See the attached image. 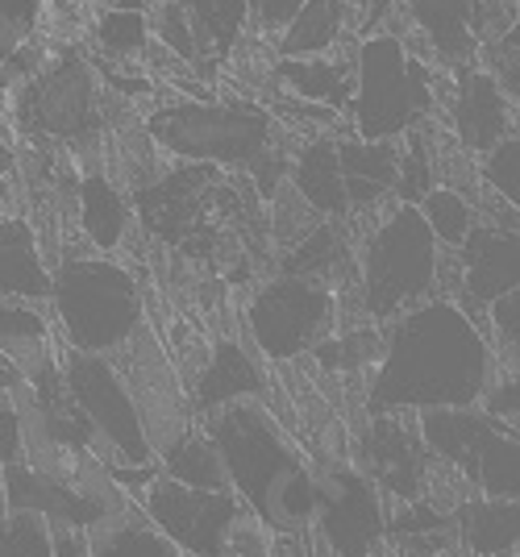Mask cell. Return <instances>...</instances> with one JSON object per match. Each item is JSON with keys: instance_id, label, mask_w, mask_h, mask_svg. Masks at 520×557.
<instances>
[{"instance_id": "1", "label": "cell", "mask_w": 520, "mask_h": 557, "mask_svg": "<svg viewBox=\"0 0 520 557\" xmlns=\"http://www.w3.org/2000/svg\"><path fill=\"white\" fill-rule=\"evenodd\" d=\"M496 383V349L471 312L449 296L421 304L383 333L367 408L371 417H425L479 408Z\"/></svg>"}, {"instance_id": "2", "label": "cell", "mask_w": 520, "mask_h": 557, "mask_svg": "<svg viewBox=\"0 0 520 557\" xmlns=\"http://www.w3.org/2000/svg\"><path fill=\"white\" fill-rule=\"evenodd\" d=\"M200 429L221 449L234 495L271 533H317V466L300 458V449L287 442L280 420L271 417L262 399H242L213 417H200Z\"/></svg>"}, {"instance_id": "3", "label": "cell", "mask_w": 520, "mask_h": 557, "mask_svg": "<svg viewBox=\"0 0 520 557\" xmlns=\"http://www.w3.org/2000/svg\"><path fill=\"white\" fill-rule=\"evenodd\" d=\"M50 308L63 346L96 358H113L143 333L138 278L109 255H67L54 267Z\"/></svg>"}, {"instance_id": "4", "label": "cell", "mask_w": 520, "mask_h": 557, "mask_svg": "<svg viewBox=\"0 0 520 557\" xmlns=\"http://www.w3.org/2000/svg\"><path fill=\"white\" fill-rule=\"evenodd\" d=\"M146 138L179 163L255 166L275 150V121L250 100L175 96L146 116Z\"/></svg>"}, {"instance_id": "5", "label": "cell", "mask_w": 520, "mask_h": 557, "mask_svg": "<svg viewBox=\"0 0 520 557\" xmlns=\"http://www.w3.org/2000/svg\"><path fill=\"white\" fill-rule=\"evenodd\" d=\"M358 278L367 317L383 325L429 304L442 278V242L429 230L421 205H396L367 233L358 255Z\"/></svg>"}, {"instance_id": "6", "label": "cell", "mask_w": 520, "mask_h": 557, "mask_svg": "<svg viewBox=\"0 0 520 557\" xmlns=\"http://www.w3.org/2000/svg\"><path fill=\"white\" fill-rule=\"evenodd\" d=\"M433 113V71L396 34L362 38L355 50L350 125L362 141H400Z\"/></svg>"}, {"instance_id": "7", "label": "cell", "mask_w": 520, "mask_h": 557, "mask_svg": "<svg viewBox=\"0 0 520 557\" xmlns=\"http://www.w3.org/2000/svg\"><path fill=\"white\" fill-rule=\"evenodd\" d=\"M421 437L471 495L520 499V429L483 408H446L417 417Z\"/></svg>"}, {"instance_id": "8", "label": "cell", "mask_w": 520, "mask_h": 557, "mask_svg": "<svg viewBox=\"0 0 520 557\" xmlns=\"http://www.w3.org/2000/svg\"><path fill=\"white\" fill-rule=\"evenodd\" d=\"M13 121L29 138L50 141H88L104 125L100 88L92 63L79 50H59L29 75L22 92L13 96Z\"/></svg>"}, {"instance_id": "9", "label": "cell", "mask_w": 520, "mask_h": 557, "mask_svg": "<svg viewBox=\"0 0 520 557\" xmlns=\"http://www.w3.org/2000/svg\"><path fill=\"white\" fill-rule=\"evenodd\" d=\"M317 541L330 557H375L387 545L392 504L355 462L317 466Z\"/></svg>"}, {"instance_id": "10", "label": "cell", "mask_w": 520, "mask_h": 557, "mask_svg": "<svg viewBox=\"0 0 520 557\" xmlns=\"http://www.w3.org/2000/svg\"><path fill=\"white\" fill-rule=\"evenodd\" d=\"M246 325H250L255 346L275 362L317 354L321 342H330L333 287L321 278L275 275L246 304Z\"/></svg>"}, {"instance_id": "11", "label": "cell", "mask_w": 520, "mask_h": 557, "mask_svg": "<svg viewBox=\"0 0 520 557\" xmlns=\"http://www.w3.org/2000/svg\"><path fill=\"white\" fill-rule=\"evenodd\" d=\"M59 367L67 379V392L84 408V417L92 420L100 442L117 454L121 466H154V449L146 442L143 412L134 404V395L125 387L113 358H96V354H79V349H59Z\"/></svg>"}, {"instance_id": "12", "label": "cell", "mask_w": 520, "mask_h": 557, "mask_svg": "<svg viewBox=\"0 0 520 557\" xmlns=\"http://www.w3.org/2000/svg\"><path fill=\"white\" fill-rule=\"evenodd\" d=\"M134 504L184 557H225L230 529L246 511L234 491H196L166 474H159Z\"/></svg>"}, {"instance_id": "13", "label": "cell", "mask_w": 520, "mask_h": 557, "mask_svg": "<svg viewBox=\"0 0 520 557\" xmlns=\"http://www.w3.org/2000/svg\"><path fill=\"white\" fill-rule=\"evenodd\" d=\"M246 22V0H163L154 13V34L179 63L209 75L234 54Z\"/></svg>"}, {"instance_id": "14", "label": "cell", "mask_w": 520, "mask_h": 557, "mask_svg": "<svg viewBox=\"0 0 520 557\" xmlns=\"http://www.w3.org/2000/svg\"><path fill=\"white\" fill-rule=\"evenodd\" d=\"M358 466L375 479L387 504H417L425 499L437 458L421 437L417 417H371L358 442Z\"/></svg>"}, {"instance_id": "15", "label": "cell", "mask_w": 520, "mask_h": 557, "mask_svg": "<svg viewBox=\"0 0 520 557\" xmlns=\"http://www.w3.org/2000/svg\"><path fill=\"white\" fill-rule=\"evenodd\" d=\"M121 379H125V387H129L138 412H143L146 442H150L154 458H159L163 449H171L196 424L191 395H184L179 374L171 371L166 354L146 329L134 337V346H129V374H121Z\"/></svg>"}, {"instance_id": "16", "label": "cell", "mask_w": 520, "mask_h": 557, "mask_svg": "<svg viewBox=\"0 0 520 557\" xmlns=\"http://www.w3.org/2000/svg\"><path fill=\"white\" fill-rule=\"evenodd\" d=\"M458 267H462V308H483L492 312L499 300L520 292V212H499L487 225H474L467 246L458 250Z\"/></svg>"}, {"instance_id": "17", "label": "cell", "mask_w": 520, "mask_h": 557, "mask_svg": "<svg viewBox=\"0 0 520 557\" xmlns=\"http://www.w3.org/2000/svg\"><path fill=\"white\" fill-rule=\"evenodd\" d=\"M216 191H221L216 166L184 163L175 171H163L154 184L138 187V216L154 237L188 242L209 225Z\"/></svg>"}, {"instance_id": "18", "label": "cell", "mask_w": 520, "mask_h": 557, "mask_svg": "<svg viewBox=\"0 0 520 557\" xmlns=\"http://www.w3.org/2000/svg\"><path fill=\"white\" fill-rule=\"evenodd\" d=\"M0 504L4 511H29V516H42L54 529H100L109 516L134 508V504H104L88 495L75 483H59L34 466H13L0 474Z\"/></svg>"}, {"instance_id": "19", "label": "cell", "mask_w": 520, "mask_h": 557, "mask_svg": "<svg viewBox=\"0 0 520 557\" xmlns=\"http://www.w3.org/2000/svg\"><path fill=\"white\" fill-rule=\"evenodd\" d=\"M454 134L467 150H479L483 159L512 138V109L508 96L496 84V75L479 67H458L454 79Z\"/></svg>"}, {"instance_id": "20", "label": "cell", "mask_w": 520, "mask_h": 557, "mask_svg": "<svg viewBox=\"0 0 520 557\" xmlns=\"http://www.w3.org/2000/svg\"><path fill=\"white\" fill-rule=\"evenodd\" d=\"M54 292V271L42 258L38 233L22 212H0V300L42 304Z\"/></svg>"}, {"instance_id": "21", "label": "cell", "mask_w": 520, "mask_h": 557, "mask_svg": "<svg viewBox=\"0 0 520 557\" xmlns=\"http://www.w3.org/2000/svg\"><path fill=\"white\" fill-rule=\"evenodd\" d=\"M454 536L462 557H517L520 554V499L467 495L454 508Z\"/></svg>"}, {"instance_id": "22", "label": "cell", "mask_w": 520, "mask_h": 557, "mask_svg": "<svg viewBox=\"0 0 520 557\" xmlns=\"http://www.w3.org/2000/svg\"><path fill=\"white\" fill-rule=\"evenodd\" d=\"M262 392H267V383H262L259 362L225 337L213 346V358L205 362V371L191 387V412H196V420L213 417V412L242 404V399H262Z\"/></svg>"}, {"instance_id": "23", "label": "cell", "mask_w": 520, "mask_h": 557, "mask_svg": "<svg viewBox=\"0 0 520 557\" xmlns=\"http://www.w3.org/2000/svg\"><path fill=\"white\" fill-rule=\"evenodd\" d=\"M342 154V175L350 191V209H375L383 196H396L400 184V141H362L346 138L337 141Z\"/></svg>"}, {"instance_id": "24", "label": "cell", "mask_w": 520, "mask_h": 557, "mask_svg": "<svg viewBox=\"0 0 520 557\" xmlns=\"http://www.w3.org/2000/svg\"><path fill=\"white\" fill-rule=\"evenodd\" d=\"M47 17V0H0V100L22 92L29 75L42 67V54L34 50L38 25Z\"/></svg>"}, {"instance_id": "25", "label": "cell", "mask_w": 520, "mask_h": 557, "mask_svg": "<svg viewBox=\"0 0 520 557\" xmlns=\"http://www.w3.org/2000/svg\"><path fill=\"white\" fill-rule=\"evenodd\" d=\"M292 187L305 200V209L342 221L350 212V191L342 175V154L333 138H312L292 163Z\"/></svg>"}, {"instance_id": "26", "label": "cell", "mask_w": 520, "mask_h": 557, "mask_svg": "<svg viewBox=\"0 0 520 557\" xmlns=\"http://www.w3.org/2000/svg\"><path fill=\"white\" fill-rule=\"evenodd\" d=\"M412 22L425 29L429 47L437 50V59L462 63L479 47V17L483 4L479 0H404Z\"/></svg>"}, {"instance_id": "27", "label": "cell", "mask_w": 520, "mask_h": 557, "mask_svg": "<svg viewBox=\"0 0 520 557\" xmlns=\"http://www.w3.org/2000/svg\"><path fill=\"white\" fill-rule=\"evenodd\" d=\"M75 212H79V230L92 242L100 255L121 250L125 233H129V200L104 171H84L75 180Z\"/></svg>"}, {"instance_id": "28", "label": "cell", "mask_w": 520, "mask_h": 557, "mask_svg": "<svg viewBox=\"0 0 520 557\" xmlns=\"http://www.w3.org/2000/svg\"><path fill=\"white\" fill-rule=\"evenodd\" d=\"M275 79L300 104H325L330 113H342V109L350 113V104H355V71L330 63V59H280Z\"/></svg>"}, {"instance_id": "29", "label": "cell", "mask_w": 520, "mask_h": 557, "mask_svg": "<svg viewBox=\"0 0 520 557\" xmlns=\"http://www.w3.org/2000/svg\"><path fill=\"white\" fill-rule=\"evenodd\" d=\"M159 466H163L166 479L184 483V487L196 491H234L230 487V470H225V458L216 442L200 429V420L191 424L179 442L159 454Z\"/></svg>"}, {"instance_id": "30", "label": "cell", "mask_w": 520, "mask_h": 557, "mask_svg": "<svg viewBox=\"0 0 520 557\" xmlns=\"http://www.w3.org/2000/svg\"><path fill=\"white\" fill-rule=\"evenodd\" d=\"M346 29V0H308L280 34V59H325Z\"/></svg>"}, {"instance_id": "31", "label": "cell", "mask_w": 520, "mask_h": 557, "mask_svg": "<svg viewBox=\"0 0 520 557\" xmlns=\"http://www.w3.org/2000/svg\"><path fill=\"white\" fill-rule=\"evenodd\" d=\"M92 557H184V554L134 504V508L109 516L100 529H92Z\"/></svg>"}, {"instance_id": "32", "label": "cell", "mask_w": 520, "mask_h": 557, "mask_svg": "<svg viewBox=\"0 0 520 557\" xmlns=\"http://www.w3.org/2000/svg\"><path fill=\"white\" fill-rule=\"evenodd\" d=\"M0 349H4L22 371H29V367L50 349L47 317H42L34 304L0 300Z\"/></svg>"}, {"instance_id": "33", "label": "cell", "mask_w": 520, "mask_h": 557, "mask_svg": "<svg viewBox=\"0 0 520 557\" xmlns=\"http://www.w3.org/2000/svg\"><path fill=\"white\" fill-rule=\"evenodd\" d=\"M421 212H425L433 237L442 242V250H454V255L467 246L471 230L479 225L471 200L462 191H454V187H433L425 200H421Z\"/></svg>"}, {"instance_id": "34", "label": "cell", "mask_w": 520, "mask_h": 557, "mask_svg": "<svg viewBox=\"0 0 520 557\" xmlns=\"http://www.w3.org/2000/svg\"><path fill=\"white\" fill-rule=\"evenodd\" d=\"M92 38L96 47L104 50V54H113V59H134V54H143L146 42H150V17H146L143 9H104L92 25Z\"/></svg>"}, {"instance_id": "35", "label": "cell", "mask_w": 520, "mask_h": 557, "mask_svg": "<svg viewBox=\"0 0 520 557\" xmlns=\"http://www.w3.org/2000/svg\"><path fill=\"white\" fill-rule=\"evenodd\" d=\"M0 557H54L50 524L29 511H0Z\"/></svg>"}, {"instance_id": "36", "label": "cell", "mask_w": 520, "mask_h": 557, "mask_svg": "<svg viewBox=\"0 0 520 557\" xmlns=\"http://www.w3.org/2000/svg\"><path fill=\"white\" fill-rule=\"evenodd\" d=\"M337 262H346V246H342V237L337 230H317V233H305V242L284 258V275H305V278H321L333 275V267Z\"/></svg>"}, {"instance_id": "37", "label": "cell", "mask_w": 520, "mask_h": 557, "mask_svg": "<svg viewBox=\"0 0 520 557\" xmlns=\"http://www.w3.org/2000/svg\"><path fill=\"white\" fill-rule=\"evenodd\" d=\"M433 159H429L425 138L408 134V146L400 154V184H396V205H421L433 191Z\"/></svg>"}, {"instance_id": "38", "label": "cell", "mask_w": 520, "mask_h": 557, "mask_svg": "<svg viewBox=\"0 0 520 557\" xmlns=\"http://www.w3.org/2000/svg\"><path fill=\"white\" fill-rule=\"evenodd\" d=\"M483 184L492 187L508 209L520 212V138H508L483 159Z\"/></svg>"}, {"instance_id": "39", "label": "cell", "mask_w": 520, "mask_h": 557, "mask_svg": "<svg viewBox=\"0 0 520 557\" xmlns=\"http://www.w3.org/2000/svg\"><path fill=\"white\" fill-rule=\"evenodd\" d=\"M22 392L0 395V474L25 462V417H22Z\"/></svg>"}, {"instance_id": "40", "label": "cell", "mask_w": 520, "mask_h": 557, "mask_svg": "<svg viewBox=\"0 0 520 557\" xmlns=\"http://www.w3.org/2000/svg\"><path fill=\"white\" fill-rule=\"evenodd\" d=\"M483 412H492V417L508 420V424H520V367L508 374H496V383H492V392L483 395V404H479Z\"/></svg>"}, {"instance_id": "41", "label": "cell", "mask_w": 520, "mask_h": 557, "mask_svg": "<svg viewBox=\"0 0 520 557\" xmlns=\"http://www.w3.org/2000/svg\"><path fill=\"white\" fill-rule=\"evenodd\" d=\"M246 4H250V17H255L262 29H280V34H284L308 0H246Z\"/></svg>"}, {"instance_id": "42", "label": "cell", "mask_w": 520, "mask_h": 557, "mask_svg": "<svg viewBox=\"0 0 520 557\" xmlns=\"http://www.w3.org/2000/svg\"><path fill=\"white\" fill-rule=\"evenodd\" d=\"M487 321L492 329L499 333V342L508 349H520V292L517 296H508V300H499L492 312H487Z\"/></svg>"}, {"instance_id": "43", "label": "cell", "mask_w": 520, "mask_h": 557, "mask_svg": "<svg viewBox=\"0 0 520 557\" xmlns=\"http://www.w3.org/2000/svg\"><path fill=\"white\" fill-rule=\"evenodd\" d=\"M275 557H330L321 549L317 536H280L275 541Z\"/></svg>"}, {"instance_id": "44", "label": "cell", "mask_w": 520, "mask_h": 557, "mask_svg": "<svg viewBox=\"0 0 520 557\" xmlns=\"http://www.w3.org/2000/svg\"><path fill=\"white\" fill-rule=\"evenodd\" d=\"M396 0H367V22H362V38H375V25L392 13Z\"/></svg>"}, {"instance_id": "45", "label": "cell", "mask_w": 520, "mask_h": 557, "mask_svg": "<svg viewBox=\"0 0 520 557\" xmlns=\"http://www.w3.org/2000/svg\"><path fill=\"white\" fill-rule=\"evenodd\" d=\"M17 166V154H13V146H9V138L0 134V180H9V171Z\"/></svg>"}, {"instance_id": "46", "label": "cell", "mask_w": 520, "mask_h": 557, "mask_svg": "<svg viewBox=\"0 0 520 557\" xmlns=\"http://www.w3.org/2000/svg\"><path fill=\"white\" fill-rule=\"evenodd\" d=\"M508 47H520V25L517 29H508Z\"/></svg>"}, {"instance_id": "47", "label": "cell", "mask_w": 520, "mask_h": 557, "mask_svg": "<svg viewBox=\"0 0 520 557\" xmlns=\"http://www.w3.org/2000/svg\"><path fill=\"white\" fill-rule=\"evenodd\" d=\"M0 511H4V504H0Z\"/></svg>"}, {"instance_id": "48", "label": "cell", "mask_w": 520, "mask_h": 557, "mask_svg": "<svg viewBox=\"0 0 520 557\" xmlns=\"http://www.w3.org/2000/svg\"><path fill=\"white\" fill-rule=\"evenodd\" d=\"M375 557H383V554H375Z\"/></svg>"}, {"instance_id": "49", "label": "cell", "mask_w": 520, "mask_h": 557, "mask_svg": "<svg viewBox=\"0 0 520 557\" xmlns=\"http://www.w3.org/2000/svg\"><path fill=\"white\" fill-rule=\"evenodd\" d=\"M458 557H462V554H458Z\"/></svg>"}, {"instance_id": "50", "label": "cell", "mask_w": 520, "mask_h": 557, "mask_svg": "<svg viewBox=\"0 0 520 557\" xmlns=\"http://www.w3.org/2000/svg\"><path fill=\"white\" fill-rule=\"evenodd\" d=\"M517 557H520V554H517Z\"/></svg>"}]
</instances>
